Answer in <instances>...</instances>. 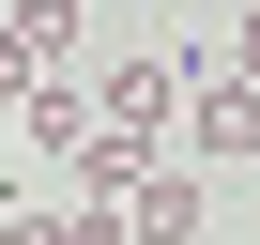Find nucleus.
I'll return each instance as SVG.
<instances>
[{
	"label": "nucleus",
	"instance_id": "f257e3e1",
	"mask_svg": "<svg viewBox=\"0 0 260 245\" xmlns=\"http://www.w3.org/2000/svg\"><path fill=\"white\" fill-rule=\"evenodd\" d=\"M184 77H199L184 46H138V62H107V77H92V122H107V138H153V154H169V138H184Z\"/></svg>",
	"mask_w": 260,
	"mask_h": 245
},
{
	"label": "nucleus",
	"instance_id": "f03ea898",
	"mask_svg": "<svg viewBox=\"0 0 260 245\" xmlns=\"http://www.w3.org/2000/svg\"><path fill=\"white\" fill-rule=\"evenodd\" d=\"M169 154H199V169H245V154H260V92H245L230 62L184 77V138H169Z\"/></svg>",
	"mask_w": 260,
	"mask_h": 245
},
{
	"label": "nucleus",
	"instance_id": "7ed1b4c3",
	"mask_svg": "<svg viewBox=\"0 0 260 245\" xmlns=\"http://www.w3.org/2000/svg\"><path fill=\"white\" fill-rule=\"evenodd\" d=\"M77 138H92V77H31L16 92V154H61L77 169Z\"/></svg>",
	"mask_w": 260,
	"mask_h": 245
},
{
	"label": "nucleus",
	"instance_id": "20e7f679",
	"mask_svg": "<svg viewBox=\"0 0 260 245\" xmlns=\"http://www.w3.org/2000/svg\"><path fill=\"white\" fill-rule=\"evenodd\" d=\"M153 169H169L153 138H107V122H92V138H77V184H61V199H107V215H122V199H138Z\"/></svg>",
	"mask_w": 260,
	"mask_h": 245
},
{
	"label": "nucleus",
	"instance_id": "39448f33",
	"mask_svg": "<svg viewBox=\"0 0 260 245\" xmlns=\"http://www.w3.org/2000/svg\"><path fill=\"white\" fill-rule=\"evenodd\" d=\"M122 245H199V184H184V169H153L138 199H122Z\"/></svg>",
	"mask_w": 260,
	"mask_h": 245
},
{
	"label": "nucleus",
	"instance_id": "423d86ee",
	"mask_svg": "<svg viewBox=\"0 0 260 245\" xmlns=\"http://www.w3.org/2000/svg\"><path fill=\"white\" fill-rule=\"evenodd\" d=\"M77 16H92V0H16V16H0V31L31 46V77H61V62H77Z\"/></svg>",
	"mask_w": 260,
	"mask_h": 245
},
{
	"label": "nucleus",
	"instance_id": "0eeeda50",
	"mask_svg": "<svg viewBox=\"0 0 260 245\" xmlns=\"http://www.w3.org/2000/svg\"><path fill=\"white\" fill-rule=\"evenodd\" d=\"M214 62H230V77L260 92V0H245V16H230V46H214Z\"/></svg>",
	"mask_w": 260,
	"mask_h": 245
},
{
	"label": "nucleus",
	"instance_id": "6e6552de",
	"mask_svg": "<svg viewBox=\"0 0 260 245\" xmlns=\"http://www.w3.org/2000/svg\"><path fill=\"white\" fill-rule=\"evenodd\" d=\"M0 184H16V107H0Z\"/></svg>",
	"mask_w": 260,
	"mask_h": 245
}]
</instances>
